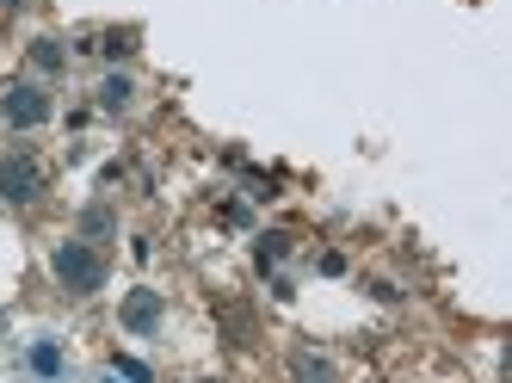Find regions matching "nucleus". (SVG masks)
Segmentation results:
<instances>
[{"label": "nucleus", "mask_w": 512, "mask_h": 383, "mask_svg": "<svg viewBox=\"0 0 512 383\" xmlns=\"http://www.w3.org/2000/svg\"><path fill=\"white\" fill-rule=\"evenodd\" d=\"M290 383H340V371H334V359H321L315 346H297V353H290Z\"/></svg>", "instance_id": "5"}, {"label": "nucleus", "mask_w": 512, "mask_h": 383, "mask_svg": "<svg viewBox=\"0 0 512 383\" xmlns=\"http://www.w3.org/2000/svg\"><path fill=\"white\" fill-rule=\"evenodd\" d=\"M50 93L38 87V81H7L0 87V118H7L13 130H38V124H50Z\"/></svg>", "instance_id": "3"}, {"label": "nucleus", "mask_w": 512, "mask_h": 383, "mask_svg": "<svg viewBox=\"0 0 512 383\" xmlns=\"http://www.w3.org/2000/svg\"><path fill=\"white\" fill-rule=\"evenodd\" d=\"M93 50H99V56H112V62H118V56H130V50H136V31H130V25H118V31H105V38H99Z\"/></svg>", "instance_id": "11"}, {"label": "nucleus", "mask_w": 512, "mask_h": 383, "mask_svg": "<svg viewBox=\"0 0 512 383\" xmlns=\"http://www.w3.org/2000/svg\"><path fill=\"white\" fill-rule=\"evenodd\" d=\"M130 99H136V81L130 75H105L99 81V112H130Z\"/></svg>", "instance_id": "7"}, {"label": "nucleus", "mask_w": 512, "mask_h": 383, "mask_svg": "<svg viewBox=\"0 0 512 383\" xmlns=\"http://www.w3.org/2000/svg\"><path fill=\"white\" fill-rule=\"evenodd\" d=\"M118 235V211L112 204H87L81 211V241H112Z\"/></svg>", "instance_id": "6"}, {"label": "nucleus", "mask_w": 512, "mask_h": 383, "mask_svg": "<svg viewBox=\"0 0 512 383\" xmlns=\"http://www.w3.org/2000/svg\"><path fill=\"white\" fill-rule=\"evenodd\" d=\"M25 359H31V371H38L44 383H56V377L68 371V365H62V353H56L50 340H31V353H25Z\"/></svg>", "instance_id": "9"}, {"label": "nucleus", "mask_w": 512, "mask_h": 383, "mask_svg": "<svg viewBox=\"0 0 512 383\" xmlns=\"http://www.w3.org/2000/svg\"><path fill=\"white\" fill-rule=\"evenodd\" d=\"M50 272H56V285L68 291V297H99L105 291V254L93 248V241H56V254H50Z\"/></svg>", "instance_id": "1"}, {"label": "nucleus", "mask_w": 512, "mask_h": 383, "mask_svg": "<svg viewBox=\"0 0 512 383\" xmlns=\"http://www.w3.org/2000/svg\"><path fill=\"white\" fill-rule=\"evenodd\" d=\"M0 7H7V13H19V7H25V0H0Z\"/></svg>", "instance_id": "13"}, {"label": "nucleus", "mask_w": 512, "mask_h": 383, "mask_svg": "<svg viewBox=\"0 0 512 383\" xmlns=\"http://www.w3.org/2000/svg\"><path fill=\"white\" fill-rule=\"evenodd\" d=\"M105 383H118V377H105Z\"/></svg>", "instance_id": "14"}, {"label": "nucleus", "mask_w": 512, "mask_h": 383, "mask_svg": "<svg viewBox=\"0 0 512 383\" xmlns=\"http://www.w3.org/2000/svg\"><path fill=\"white\" fill-rule=\"evenodd\" d=\"M284 254H290V235H284V229H266L260 248H253V260H260V266H278Z\"/></svg>", "instance_id": "10"}, {"label": "nucleus", "mask_w": 512, "mask_h": 383, "mask_svg": "<svg viewBox=\"0 0 512 383\" xmlns=\"http://www.w3.org/2000/svg\"><path fill=\"white\" fill-rule=\"evenodd\" d=\"M31 68H38V75H62V68H68L62 38H31Z\"/></svg>", "instance_id": "8"}, {"label": "nucleus", "mask_w": 512, "mask_h": 383, "mask_svg": "<svg viewBox=\"0 0 512 383\" xmlns=\"http://www.w3.org/2000/svg\"><path fill=\"white\" fill-rule=\"evenodd\" d=\"M50 192V173H44V161L38 155H25V149H7L0 155V204H38Z\"/></svg>", "instance_id": "2"}, {"label": "nucleus", "mask_w": 512, "mask_h": 383, "mask_svg": "<svg viewBox=\"0 0 512 383\" xmlns=\"http://www.w3.org/2000/svg\"><path fill=\"white\" fill-rule=\"evenodd\" d=\"M118 377H130V383H149L155 371H149V365H142V359H130V353H118Z\"/></svg>", "instance_id": "12"}, {"label": "nucleus", "mask_w": 512, "mask_h": 383, "mask_svg": "<svg viewBox=\"0 0 512 383\" xmlns=\"http://www.w3.org/2000/svg\"><path fill=\"white\" fill-rule=\"evenodd\" d=\"M161 316H167L161 291H130V297H124V309H118V322H124L130 334H155V328H161Z\"/></svg>", "instance_id": "4"}]
</instances>
